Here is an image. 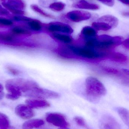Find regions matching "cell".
Wrapping results in <instances>:
<instances>
[{
    "instance_id": "6da1fadb",
    "label": "cell",
    "mask_w": 129,
    "mask_h": 129,
    "mask_svg": "<svg viewBox=\"0 0 129 129\" xmlns=\"http://www.w3.org/2000/svg\"><path fill=\"white\" fill-rule=\"evenodd\" d=\"M123 41V38L121 36L112 37L103 35L88 39L85 46L89 48L111 51L112 49L122 44Z\"/></svg>"
},
{
    "instance_id": "7a4b0ae2",
    "label": "cell",
    "mask_w": 129,
    "mask_h": 129,
    "mask_svg": "<svg viewBox=\"0 0 129 129\" xmlns=\"http://www.w3.org/2000/svg\"><path fill=\"white\" fill-rule=\"evenodd\" d=\"M85 93L86 98L91 102H98L107 93L106 88L97 78L89 77L85 80Z\"/></svg>"
},
{
    "instance_id": "3957f363",
    "label": "cell",
    "mask_w": 129,
    "mask_h": 129,
    "mask_svg": "<svg viewBox=\"0 0 129 129\" xmlns=\"http://www.w3.org/2000/svg\"><path fill=\"white\" fill-rule=\"evenodd\" d=\"M69 48L73 53L76 56L89 59L108 58L112 53L110 51L103 50L88 47L82 48L75 46H69Z\"/></svg>"
},
{
    "instance_id": "277c9868",
    "label": "cell",
    "mask_w": 129,
    "mask_h": 129,
    "mask_svg": "<svg viewBox=\"0 0 129 129\" xmlns=\"http://www.w3.org/2000/svg\"><path fill=\"white\" fill-rule=\"evenodd\" d=\"M25 94L28 97L40 99H56L60 97V95L57 92L42 88L38 84L31 88L25 93Z\"/></svg>"
},
{
    "instance_id": "5b68a950",
    "label": "cell",
    "mask_w": 129,
    "mask_h": 129,
    "mask_svg": "<svg viewBox=\"0 0 129 129\" xmlns=\"http://www.w3.org/2000/svg\"><path fill=\"white\" fill-rule=\"evenodd\" d=\"M46 121L50 124L62 129H67L69 124L64 115L59 113H48L45 116Z\"/></svg>"
},
{
    "instance_id": "8992f818",
    "label": "cell",
    "mask_w": 129,
    "mask_h": 129,
    "mask_svg": "<svg viewBox=\"0 0 129 129\" xmlns=\"http://www.w3.org/2000/svg\"><path fill=\"white\" fill-rule=\"evenodd\" d=\"M45 27L47 31L53 33L71 34L73 32V29L70 26L60 22H52L45 25Z\"/></svg>"
},
{
    "instance_id": "52a82bcc",
    "label": "cell",
    "mask_w": 129,
    "mask_h": 129,
    "mask_svg": "<svg viewBox=\"0 0 129 129\" xmlns=\"http://www.w3.org/2000/svg\"><path fill=\"white\" fill-rule=\"evenodd\" d=\"M101 129H121V126L115 118L111 115L105 114L99 120Z\"/></svg>"
},
{
    "instance_id": "ba28073f",
    "label": "cell",
    "mask_w": 129,
    "mask_h": 129,
    "mask_svg": "<svg viewBox=\"0 0 129 129\" xmlns=\"http://www.w3.org/2000/svg\"><path fill=\"white\" fill-rule=\"evenodd\" d=\"M66 17L72 22H79L89 19L91 17V14L87 11L74 10L67 13Z\"/></svg>"
},
{
    "instance_id": "9c48e42d",
    "label": "cell",
    "mask_w": 129,
    "mask_h": 129,
    "mask_svg": "<svg viewBox=\"0 0 129 129\" xmlns=\"http://www.w3.org/2000/svg\"><path fill=\"white\" fill-rule=\"evenodd\" d=\"M16 112L19 116L25 119H30L34 116L32 109L27 105H22L17 106Z\"/></svg>"
},
{
    "instance_id": "30bf717a",
    "label": "cell",
    "mask_w": 129,
    "mask_h": 129,
    "mask_svg": "<svg viewBox=\"0 0 129 129\" xmlns=\"http://www.w3.org/2000/svg\"><path fill=\"white\" fill-rule=\"evenodd\" d=\"M27 105L31 108H43L48 107L50 106V104L46 100L40 99H29L26 100Z\"/></svg>"
},
{
    "instance_id": "8fae6325",
    "label": "cell",
    "mask_w": 129,
    "mask_h": 129,
    "mask_svg": "<svg viewBox=\"0 0 129 129\" xmlns=\"http://www.w3.org/2000/svg\"><path fill=\"white\" fill-rule=\"evenodd\" d=\"M72 6L75 8L90 10H97L99 9L98 5L88 2L85 0H80L74 3Z\"/></svg>"
},
{
    "instance_id": "7c38bea8",
    "label": "cell",
    "mask_w": 129,
    "mask_h": 129,
    "mask_svg": "<svg viewBox=\"0 0 129 129\" xmlns=\"http://www.w3.org/2000/svg\"><path fill=\"white\" fill-rule=\"evenodd\" d=\"M98 22H104L110 25L112 28H116L118 25L119 20L116 17L111 15H105L98 19Z\"/></svg>"
},
{
    "instance_id": "4fadbf2b",
    "label": "cell",
    "mask_w": 129,
    "mask_h": 129,
    "mask_svg": "<svg viewBox=\"0 0 129 129\" xmlns=\"http://www.w3.org/2000/svg\"><path fill=\"white\" fill-rule=\"evenodd\" d=\"M44 124V120L40 119H35L26 121L23 124V129H33L38 128Z\"/></svg>"
},
{
    "instance_id": "5bb4252c",
    "label": "cell",
    "mask_w": 129,
    "mask_h": 129,
    "mask_svg": "<svg viewBox=\"0 0 129 129\" xmlns=\"http://www.w3.org/2000/svg\"><path fill=\"white\" fill-rule=\"evenodd\" d=\"M81 34L86 39H90L97 36V32L93 27L86 26L83 27L81 32Z\"/></svg>"
},
{
    "instance_id": "9a60e30c",
    "label": "cell",
    "mask_w": 129,
    "mask_h": 129,
    "mask_svg": "<svg viewBox=\"0 0 129 129\" xmlns=\"http://www.w3.org/2000/svg\"><path fill=\"white\" fill-rule=\"evenodd\" d=\"M108 59L111 61L120 63L126 62L128 60V57L123 54L113 52L109 55Z\"/></svg>"
},
{
    "instance_id": "2e32d148",
    "label": "cell",
    "mask_w": 129,
    "mask_h": 129,
    "mask_svg": "<svg viewBox=\"0 0 129 129\" xmlns=\"http://www.w3.org/2000/svg\"><path fill=\"white\" fill-rule=\"evenodd\" d=\"M117 112L123 122L129 128V110L124 108L119 107Z\"/></svg>"
},
{
    "instance_id": "e0dca14e",
    "label": "cell",
    "mask_w": 129,
    "mask_h": 129,
    "mask_svg": "<svg viewBox=\"0 0 129 129\" xmlns=\"http://www.w3.org/2000/svg\"><path fill=\"white\" fill-rule=\"evenodd\" d=\"M53 36L54 38L63 43L70 44L73 41V38L70 36L60 33H53Z\"/></svg>"
},
{
    "instance_id": "ac0fdd59",
    "label": "cell",
    "mask_w": 129,
    "mask_h": 129,
    "mask_svg": "<svg viewBox=\"0 0 129 129\" xmlns=\"http://www.w3.org/2000/svg\"><path fill=\"white\" fill-rule=\"evenodd\" d=\"M28 26L29 28L35 31H39L42 29L43 24L39 20L32 19L27 22Z\"/></svg>"
},
{
    "instance_id": "d6986e66",
    "label": "cell",
    "mask_w": 129,
    "mask_h": 129,
    "mask_svg": "<svg viewBox=\"0 0 129 129\" xmlns=\"http://www.w3.org/2000/svg\"><path fill=\"white\" fill-rule=\"evenodd\" d=\"M92 25L93 28L98 31H107L112 28L110 25L104 22H94Z\"/></svg>"
},
{
    "instance_id": "ffe728a7",
    "label": "cell",
    "mask_w": 129,
    "mask_h": 129,
    "mask_svg": "<svg viewBox=\"0 0 129 129\" xmlns=\"http://www.w3.org/2000/svg\"><path fill=\"white\" fill-rule=\"evenodd\" d=\"M31 9L37 13L44 17L46 18H50V19H55V17L51 14H49L46 13L43 10L40 8L39 7L35 4H32L30 6Z\"/></svg>"
},
{
    "instance_id": "44dd1931",
    "label": "cell",
    "mask_w": 129,
    "mask_h": 129,
    "mask_svg": "<svg viewBox=\"0 0 129 129\" xmlns=\"http://www.w3.org/2000/svg\"><path fill=\"white\" fill-rule=\"evenodd\" d=\"M7 3L18 10H22L25 7V4L22 0H8Z\"/></svg>"
},
{
    "instance_id": "7402d4cb",
    "label": "cell",
    "mask_w": 129,
    "mask_h": 129,
    "mask_svg": "<svg viewBox=\"0 0 129 129\" xmlns=\"http://www.w3.org/2000/svg\"><path fill=\"white\" fill-rule=\"evenodd\" d=\"M11 32L16 35H30L31 32L26 28L22 26H17L14 27L11 29Z\"/></svg>"
},
{
    "instance_id": "603a6c76",
    "label": "cell",
    "mask_w": 129,
    "mask_h": 129,
    "mask_svg": "<svg viewBox=\"0 0 129 129\" xmlns=\"http://www.w3.org/2000/svg\"><path fill=\"white\" fill-rule=\"evenodd\" d=\"M65 4L62 2H55L51 3L49 5V8L54 11L60 12L65 8Z\"/></svg>"
},
{
    "instance_id": "cb8c5ba5",
    "label": "cell",
    "mask_w": 129,
    "mask_h": 129,
    "mask_svg": "<svg viewBox=\"0 0 129 129\" xmlns=\"http://www.w3.org/2000/svg\"><path fill=\"white\" fill-rule=\"evenodd\" d=\"M2 5L5 8H7L9 11H10L14 14H16L17 15H22V16L25 14V12L23 11L18 10L14 8L8 4L7 2H4L2 3Z\"/></svg>"
},
{
    "instance_id": "d4e9b609",
    "label": "cell",
    "mask_w": 129,
    "mask_h": 129,
    "mask_svg": "<svg viewBox=\"0 0 129 129\" xmlns=\"http://www.w3.org/2000/svg\"><path fill=\"white\" fill-rule=\"evenodd\" d=\"M74 120L75 121V122L79 126L83 127V128L86 129H91L88 126L85 120L82 117H80L79 116H76L74 117Z\"/></svg>"
},
{
    "instance_id": "484cf974",
    "label": "cell",
    "mask_w": 129,
    "mask_h": 129,
    "mask_svg": "<svg viewBox=\"0 0 129 129\" xmlns=\"http://www.w3.org/2000/svg\"><path fill=\"white\" fill-rule=\"evenodd\" d=\"M13 24V21L6 18L0 17L1 26H11Z\"/></svg>"
},
{
    "instance_id": "4316f807",
    "label": "cell",
    "mask_w": 129,
    "mask_h": 129,
    "mask_svg": "<svg viewBox=\"0 0 129 129\" xmlns=\"http://www.w3.org/2000/svg\"><path fill=\"white\" fill-rule=\"evenodd\" d=\"M12 19L14 20L17 21H24V22H28L31 19V18L26 17L23 16L22 15H17L14 16L12 17Z\"/></svg>"
},
{
    "instance_id": "83f0119b",
    "label": "cell",
    "mask_w": 129,
    "mask_h": 129,
    "mask_svg": "<svg viewBox=\"0 0 129 129\" xmlns=\"http://www.w3.org/2000/svg\"><path fill=\"white\" fill-rule=\"evenodd\" d=\"M13 37L10 35H0V40L10 42L13 41Z\"/></svg>"
},
{
    "instance_id": "f1b7e54d",
    "label": "cell",
    "mask_w": 129,
    "mask_h": 129,
    "mask_svg": "<svg viewBox=\"0 0 129 129\" xmlns=\"http://www.w3.org/2000/svg\"><path fill=\"white\" fill-rule=\"evenodd\" d=\"M98 1L109 7H112L114 4V0H98Z\"/></svg>"
},
{
    "instance_id": "f546056e",
    "label": "cell",
    "mask_w": 129,
    "mask_h": 129,
    "mask_svg": "<svg viewBox=\"0 0 129 129\" xmlns=\"http://www.w3.org/2000/svg\"><path fill=\"white\" fill-rule=\"evenodd\" d=\"M10 14L9 11L0 5V16H7Z\"/></svg>"
},
{
    "instance_id": "4dcf8cb0",
    "label": "cell",
    "mask_w": 129,
    "mask_h": 129,
    "mask_svg": "<svg viewBox=\"0 0 129 129\" xmlns=\"http://www.w3.org/2000/svg\"><path fill=\"white\" fill-rule=\"evenodd\" d=\"M7 70L10 73L14 75H17L19 73V71L15 68L11 67H7Z\"/></svg>"
},
{
    "instance_id": "1f68e13d",
    "label": "cell",
    "mask_w": 129,
    "mask_h": 129,
    "mask_svg": "<svg viewBox=\"0 0 129 129\" xmlns=\"http://www.w3.org/2000/svg\"><path fill=\"white\" fill-rule=\"evenodd\" d=\"M122 44L126 49H129V38L123 41Z\"/></svg>"
},
{
    "instance_id": "d6a6232c",
    "label": "cell",
    "mask_w": 129,
    "mask_h": 129,
    "mask_svg": "<svg viewBox=\"0 0 129 129\" xmlns=\"http://www.w3.org/2000/svg\"><path fill=\"white\" fill-rule=\"evenodd\" d=\"M120 2L127 6H129V0H118Z\"/></svg>"
},
{
    "instance_id": "836d02e7",
    "label": "cell",
    "mask_w": 129,
    "mask_h": 129,
    "mask_svg": "<svg viewBox=\"0 0 129 129\" xmlns=\"http://www.w3.org/2000/svg\"><path fill=\"white\" fill-rule=\"evenodd\" d=\"M122 15L125 17H129V11H125L122 13Z\"/></svg>"
},
{
    "instance_id": "e575fe53",
    "label": "cell",
    "mask_w": 129,
    "mask_h": 129,
    "mask_svg": "<svg viewBox=\"0 0 129 129\" xmlns=\"http://www.w3.org/2000/svg\"><path fill=\"white\" fill-rule=\"evenodd\" d=\"M122 70L125 74L129 76V69H123Z\"/></svg>"
},
{
    "instance_id": "d590c367",
    "label": "cell",
    "mask_w": 129,
    "mask_h": 129,
    "mask_svg": "<svg viewBox=\"0 0 129 129\" xmlns=\"http://www.w3.org/2000/svg\"><path fill=\"white\" fill-rule=\"evenodd\" d=\"M2 90V87L1 85L0 84V93H1Z\"/></svg>"
},
{
    "instance_id": "8d00e7d4",
    "label": "cell",
    "mask_w": 129,
    "mask_h": 129,
    "mask_svg": "<svg viewBox=\"0 0 129 129\" xmlns=\"http://www.w3.org/2000/svg\"><path fill=\"white\" fill-rule=\"evenodd\" d=\"M80 1V0H70V1Z\"/></svg>"
},
{
    "instance_id": "74e56055",
    "label": "cell",
    "mask_w": 129,
    "mask_h": 129,
    "mask_svg": "<svg viewBox=\"0 0 129 129\" xmlns=\"http://www.w3.org/2000/svg\"><path fill=\"white\" fill-rule=\"evenodd\" d=\"M1 1H5V0H1Z\"/></svg>"
}]
</instances>
